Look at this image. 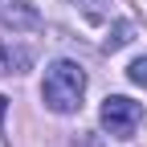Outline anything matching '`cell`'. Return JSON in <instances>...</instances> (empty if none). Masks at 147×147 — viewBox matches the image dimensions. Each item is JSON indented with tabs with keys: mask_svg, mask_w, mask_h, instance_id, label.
I'll return each mask as SVG.
<instances>
[{
	"mask_svg": "<svg viewBox=\"0 0 147 147\" xmlns=\"http://www.w3.org/2000/svg\"><path fill=\"white\" fill-rule=\"evenodd\" d=\"M82 94H86V74L78 61L69 57H57L49 69H45V82H41V98L53 115H74L82 106Z\"/></svg>",
	"mask_w": 147,
	"mask_h": 147,
	"instance_id": "cell-1",
	"label": "cell"
},
{
	"mask_svg": "<svg viewBox=\"0 0 147 147\" xmlns=\"http://www.w3.org/2000/svg\"><path fill=\"white\" fill-rule=\"evenodd\" d=\"M98 119H102V131L106 135H115V139H131L139 127H143V106L131 102V98H123V94H110L98 110Z\"/></svg>",
	"mask_w": 147,
	"mask_h": 147,
	"instance_id": "cell-2",
	"label": "cell"
},
{
	"mask_svg": "<svg viewBox=\"0 0 147 147\" xmlns=\"http://www.w3.org/2000/svg\"><path fill=\"white\" fill-rule=\"evenodd\" d=\"M29 61H33L29 45H16V37L12 41L0 37V74H21V69H29Z\"/></svg>",
	"mask_w": 147,
	"mask_h": 147,
	"instance_id": "cell-3",
	"label": "cell"
},
{
	"mask_svg": "<svg viewBox=\"0 0 147 147\" xmlns=\"http://www.w3.org/2000/svg\"><path fill=\"white\" fill-rule=\"evenodd\" d=\"M0 16H4V25H12V33H16V29H37V25H41V21H37V12L25 8V4H8V8H0Z\"/></svg>",
	"mask_w": 147,
	"mask_h": 147,
	"instance_id": "cell-4",
	"label": "cell"
},
{
	"mask_svg": "<svg viewBox=\"0 0 147 147\" xmlns=\"http://www.w3.org/2000/svg\"><path fill=\"white\" fill-rule=\"evenodd\" d=\"M131 33H135V25H131V21H119V25H115V37H106V49H110V53L123 49L127 41H131Z\"/></svg>",
	"mask_w": 147,
	"mask_h": 147,
	"instance_id": "cell-5",
	"label": "cell"
},
{
	"mask_svg": "<svg viewBox=\"0 0 147 147\" xmlns=\"http://www.w3.org/2000/svg\"><path fill=\"white\" fill-rule=\"evenodd\" d=\"M127 78H131L135 86H147V57H135L131 65H127Z\"/></svg>",
	"mask_w": 147,
	"mask_h": 147,
	"instance_id": "cell-6",
	"label": "cell"
},
{
	"mask_svg": "<svg viewBox=\"0 0 147 147\" xmlns=\"http://www.w3.org/2000/svg\"><path fill=\"white\" fill-rule=\"evenodd\" d=\"M78 4H82V8H86L90 16H94V21H102V16H106V8H102L106 0H78Z\"/></svg>",
	"mask_w": 147,
	"mask_h": 147,
	"instance_id": "cell-7",
	"label": "cell"
},
{
	"mask_svg": "<svg viewBox=\"0 0 147 147\" xmlns=\"http://www.w3.org/2000/svg\"><path fill=\"white\" fill-rule=\"evenodd\" d=\"M4 106H8V98L0 94V127H4Z\"/></svg>",
	"mask_w": 147,
	"mask_h": 147,
	"instance_id": "cell-8",
	"label": "cell"
}]
</instances>
